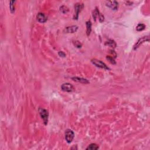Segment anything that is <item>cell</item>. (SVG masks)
Returning <instances> with one entry per match:
<instances>
[{
    "mask_svg": "<svg viewBox=\"0 0 150 150\" xmlns=\"http://www.w3.org/2000/svg\"><path fill=\"white\" fill-rule=\"evenodd\" d=\"M39 113L40 116H41V118L43 121L45 125H46L47 124V121H48V111L44 109V108H39Z\"/></svg>",
    "mask_w": 150,
    "mask_h": 150,
    "instance_id": "cell-1",
    "label": "cell"
},
{
    "mask_svg": "<svg viewBox=\"0 0 150 150\" xmlns=\"http://www.w3.org/2000/svg\"><path fill=\"white\" fill-rule=\"evenodd\" d=\"M74 136H75V134L72 130H70V129H68L66 130L65 133H64V137H65V140L68 143L72 142L74 138Z\"/></svg>",
    "mask_w": 150,
    "mask_h": 150,
    "instance_id": "cell-2",
    "label": "cell"
},
{
    "mask_svg": "<svg viewBox=\"0 0 150 150\" xmlns=\"http://www.w3.org/2000/svg\"><path fill=\"white\" fill-rule=\"evenodd\" d=\"M91 62L93 63V64H94L95 66H96L98 67V68L106 69V70H110V68H108L107 65H106L104 62H102V61L97 60V59H94L91 60Z\"/></svg>",
    "mask_w": 150,
    "mask_h": 150,
    "instance_id": "cell-3",
    "label": "cell"
},
{
    "mask_svg": "<svg viewBox=\"0 0 150 150\" xmlns=\"http://www.w3.org/2000/svg\"><path fill=\"white\" fill-rule=\"evenodd\" d=\"M83 7H84L83 4L81 3H76L75 5V15L73 17L74 19H77L78 17H79V13L81 11V10L83 9Z\"/></svg>",
    "mask_w": 150,
    "mask_h": 150,
    "instance_id": "cell-4",
    "label": "cell"
},
{
    "mask_svg": "<svg viewBox=\"0 0 150 150\" xmlns=\"http://www.w3.org/2000/svg\"><path fill=\"white\" fill-rule=\"evenodd\" d=\"M150 40V36H145L141 38L138 41H137L136 43H135L134 46V50L137 49L138 47H139V46H140L141 44L144 43L145 42H149Z\"/></svg>",
    "mask_w": 150,
    "mask_h": 150,
    "instance_id": "cell-5",
    "label": "cell"
},
{
    "mask_svg": "<svg viewBox=\"0 0 150 150\" xmlns=\"http://www.w3.org/2000/svg\"><path fill=\"white\" fill-rule=\"evenodd\" d=\"M61 89L63 91H66V92H72V91L75 90V88H74L73 86L71 84L68 83H63L61 86Z\"/></svg>",
    "mask_w": 150,
    "mask_h": 150,
    "instance_id": "cell-6",
    "label": "cell"
},
{
    "mask_svg": "<svg viewBox=\"0 0 150 150\" xmlns=\"http://www.w3.org/2000/svg\"><path fill=\"white\" fill-rule=\"evenodd\" d=\"M106 5L113 10H117L119 7V3L117 1H108L106 2Z\"/></svg>",
    "mask_w": 150,
    "mask_h": 150,
    "instance_id": "cell-7",
    "label": "cell"
},
{
    "mask_svg": "<svg viewBox=\"0 0 150 150\" xmlns=\"http://www.w3.org/2000/svg\"><path fill=\"white\" fill-rule=\"evenodd\" d=\"M36 18H37L38 21H39L41 23H45L47 21V17L43 13H38L37 17H36Z\"/></svg>",
    "mask_w": 150,
    "mask_h": 150,
    "instance_id": "cell-8",
    "label": "cell"
},
{
    "mask_svg": "<svg viewBox=\"0 0 150 150\" xmlns=\"http://www.w3.org/2000/svg\"><path fill=\"white\" fill-rule=\"evenodd\" d=\"M73 81H77V82L81 83H85V84H87L89 83V81L88 80H87L86 79H84L82 77H74L72 78Z\"/></svg>",
    "mask_w": 150,
    "mask_h": 150,
    "instance_id": "cell-9",
    "label": "cell"
},
{
    "mask_svg": "<svg viewBox=\"0 0 150 150\" xmlns=\"http://www.w3.org/2000/svg\"><path fill=\"white\" fill-rule=\"evenodd\" d=\"M78 29V26H68V27L66 28L65 29V32L66 33H74L75 32L77 31Z\"/></svg>",
    "mask_w": 150,
    "mask_h": 150,
    "instance_id": "cell-10",
    "label": "cell"
},
{
    "mask_svg": "<svg viewBox=\"0 0 150 150\" xmlns=\"http://www.w3.org/2000/svg\"><path fill=\"white\" fill-rule=\"evenodd\" d=\"M86 34L87 36H89L91 31V22L90 21H88L86 22Z\"/></svg>",
    "mask_w": 150,
    "mask_h": 150,
    "instance_id": "cell-11",
    "label": "cell"
},
{
    "mask_svg": "<svg viewBox=\"0 0 150 150\" xmlns=\"http://www.w3.org/2000/svg\"><path fill=\"white\" fill-rule=\"evenodd\" d=\"M99 148V147L98 145H97L96 144H90L88 147H87L86 150H98Z\"/></svg>",
    "mask_w": 150,
    "mask_h": 150,
    "instance_id": "cell-12",
    "label": "cell"
},
{
    "mask_svg": "<svg viewBox=\"0 0 150 150\" xmlns=\"http://www.w3.org/2000/svg\"><path fill=\"white\" fill-rule=\"evenodd\" d=\"M15 1H11L9 2V9H10L11 13H14L15 12Z\"/></svg>",
    "mask_w": 150,
    "mask_h": 150,
    "instance_id": "cell-13",
    "label": "cell"
},
{
    "mask_svg": "<svg viewBox=\"0 0 150 150\" xmlns=\"http://www.w3.org/2000/svg\"><path fill=\"white\" fill-rule=\"evenodd\" d=\"M99 14H100L98 8H97V7H96V8H95L94 10L93 13V19H94V21H96V18L99 17Z\"/></svg>",
    "mask_w": 150,
    "mask_h": 150,
    "instance_id": "cell-14",
    "label": "cell"
},
{
    "mask_svg": "<svg viewBox=\"0 0 150 150\" xmlns=\"http://www.w3.org/2000/svg\"><path fill=\"white\" fill-rule=\"evenodd\" d=\"M106 45H108L109 46L113 47V48H115L116 47V43L113 40H109L108 42H106Z\"/></svg>",
    "mask_w": 150,
    "mask_h": 150,
    "instance_id": "cell-15",
    "label": "cell"
},
{
    "mask_svg": "<svg viewBox=\"0 0 150 150\" xmlns=\"http://www.w3.org/2000/svg\"><path fill=\"white\" fill-rule=\"evenodd\" d=\"M146 28V25L143 24H139L136 27V30L137 31H141Z\"/></svg>",
    "mask_w": 150,
    "mask_h": 150,
    "instance_id": "cell-16",
    "label": "cell"
},
{
    "mask_svg": "<svg viewBox=\"0 0 150 150\" xmlns=\"http://www.w3.org/2000/svg\"><path fill=\"white\" fill-rule=\"evenodd\" d=\"M60 11L61 13H62L63 14H66V13H67L69 11V9H68V8L67 7L63 5L60 7Z\"/></svg>",
    "mask_w": 150,
    "mask_h": 150,
    "instance_id": "cell-17",
    "label": "cell"
},
{
    "mask_svg": "<svg viewBox=\"0 0 150 150\" xmlns=\"http://www.w3.org/2000/svg\"><path fill=\"white\" fill-rule=\"evenodd\" d=\"M107 59L112 64H116L115 60H114V58H113V57L111 56H107Z\"/></svg>",
    "mask_w": 150,
    "mask_h": 150,
    "instance_id": "cell-18",
    "label": "cell"
},
{
    "mask_svg": "<svg viewBox=\"0 0 150 150\" xmlns=\"http://www.w3.org/2000/svg\"><path fill=\"white\" fill-rule=\"evenodd\" d=\"M98 17H99V21L100 22H103L104 21V16H103L102 14H101V13H100Z\"/></svg>",
    "mask_w": 150,
    "mask_h": 150,
    "instance_id": "cell-19",
    "label": "cell"
},
{
    "mask_svg": "<svg viewBox=\"0 0 150 150\" xmlns=\"http://www.w3.org/2000/svg\"><path fill=\"white\" fill-rule=\"evenodd\" d=\"M73 43H74V45H75L76 47H78V48H80V47H81V44L80 43V42H79V41H76L73 42Z\"/></svg>",
    "mask_w": 150,
    "mask_h": 150,
    "instance_id": "cell-20",
    "label": "cell"
},
{
    "mask_svg": "<svg viewBox=\"0 0 150 150\" xmlns=\"http://www.w3.org/2000/svg\"><path fill=\"white\" fill-rule=\"evenodd\" d=\"M58 54H59V55L60 56V57H65L66 56V54L63 52V51H60V52H59Z\"/></svg>",
    "mask_w": 150,
    "mask_h": 150,
    "instance_id": "cell-21",
    "label": "cell"
}]
</instances>
